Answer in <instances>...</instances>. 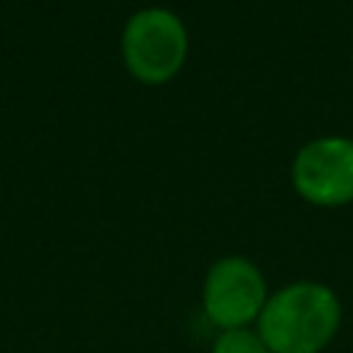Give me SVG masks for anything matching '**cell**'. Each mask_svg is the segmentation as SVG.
I'll use <instances>...</instances> for the list:
<instances>
[{
	"label": "cell",
	"mask_w": 353,
	"mask_h": 353,
	"mask_svg": "<svg viewBox=\"0 0 353 353\" xmlns=\"http://www.w3.org/2000/svg\"><path fill=\"white\" fill-rule=\"evenodd\" d=\"M342 323V303L328 284L292 281L268 295L256 334L270 353H323Z\"/></svg>",
	"instance_id": "cell-1"
},
{
	"label": "cell",
	"mask_w": 353,
	"mask_h": 353,
	"mask_svg": "<svg viewBox=\"0 0 353 353\" xmlns=\"http://www.w3.org/2000/svg\"><path fill=\"white\" fill-rule=\"evenodd\" d=\"M121 55L138 80L165 83L185 63L188 30L168 8H141L124 25Z\"/></svg>",
	"instance_id": "cell-2"
},
{
	"label": "cell",
	"mask_w": 353,
	"mask_h": 353,
	"mask_svg": "<svg viewBox=\"0 0 353 353\" xmlns=\"http://www.w3.org/2000/svg\"><path fill=\"white\" fill-rule=\"evenodd\" d=\"M270 290L262 270L245 256H221L210 265L201 284L204 317L218 331L251 328L265 309Z\"/></svg>",
	"instance_id": "cell-3"
},
{
	"label": "cell",
	"mask_w": 353,
	"mask_h": 353,
	"mask_svg": "<svg viewBox=\"0 0 353 353\" xmlns=\"http://www.w3.org/2000/svg\"><path fill=\"white\" fill-rule=\"evenodd\" d=\"M292 185L317 207L353 201V138L323 135L303 143L292 160Z\"/></svg>",
	"instance_id": "cell-4"
},
{
	"label": "cell",
	"mask_w": 353,
	"mask_h": 353,
	"mask_svg": "<svg viewBox=\"0 0 353 353\" xmlns=\"http://www.w3.org/2000/svg\"><path fill=\"white\" fill-rule=\"evenodd\" d=\"M210 353H270V350L256 334V328H234V331H221Z\"/></svg>",
	"instance_id": "cell-5"
}]
</instances>
